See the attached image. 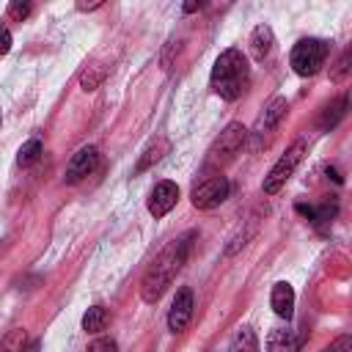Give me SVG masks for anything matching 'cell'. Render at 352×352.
<instances>
[{"instance_id":"cell-1","label":"cell","mask_w":352,"mask_h":352,"mask_svg":"<svg viewBox=\"0 0 352 352\" xmlns=\"http://www.w3.org/2000/svg\"><path fill=\"white\" fill-rule=\"evenodd\" d=\"M192 231H187L184 236L173 239L154 261L151 267L146 270L143 275V283H140V297L143 302H157L162 297V292L170 286V280L176 278V272L182 270V264L187 261V253H190V245H192Z\"/></svg>"},{"instance_id":"cell-2","label":"cell","mask_w":352,"mask_h":352,"mask_svg":"<svg viewBox=\"0 0 352 352\" xmlns=\"http://www.w3.org/2000/svg\"><path fill=\"white\" fill-rule=\"evenodd\" d=\"M212 91L226 99V102H234L245 94L248 82H250V66L245 60V55L239 50H226L217 55L214 66H212Z\"/></svg>"},{"instance_id":"cell-3","label":"cell","mask_w":352,"mask_h":352,"mask_svg":"<svg viewBox=\"0 0 352 352\" xmlns=\"http://www.w3.org/2000/svg\"><path fill=\"white\" fill-rule=\"evenodd\" d=\"M330 55V44L324 38H300L294 47H292V55H289V63L292 69L300 74V77H314L324 60Z\"/></svg>"},{"instance_id":"cell-4","label":"cell","mask_w":352,"mask_h":352,"mask_svg":"<svg viewBox=\"0 0 352 352\" xmlns=\"http://www.w3.org/2000/svg\"><path fill=\"white\" fill-rule=\"evenodd\" d=\"M305 148H308V143H305V138H297L280 157H278V162L270 168V173L264 176V192L267 195H272V192H278L289 179H292V173L297 170V165L302 162V154H305Z\"/></svg>"},{"instance_id":"cell-5","label":"cell","mask_w":352,"mask_h":352,"mask_svg":"<svg viewBox=\"0 0 352 352\" xmlns=\"http://www.w3.org/2000/svg\"><path fill=\"white\" fill-rule=\"evenodd\" d=\"M245 140H248V129H245L239 121H231V124L220 132V138L212 143L206 162H209V165H226L228 160H234V157L239 154V148L245 146Z\"/></svg>"},{"instance_id":"cell-6","label":"cell","mask_w":352,"mask_h":352,"mask_svg":"<svg viewBox=\"0 0 352 352\" xmlns=\"http://www.w3.org/2000/svg\"><path fill=\"white\" fill-rule=\"evenodd\" d=\"M228 190H231V184H228L226 176H220V173L217 176H206L192 187L190 201H192L195 209H214L228 198Z\"/></svg>"},{"instance_id":"cell-7","label":"cell","mask_w":352,"mask_h":352,"mask_svg":"<svg viewBox=\"0 0 352 352\" xmlns=\"http://www.w3.org/2000/svg\"><path fill=\"white\" fill-rule=\"evenodd\" d=\"M96 165H99V151H96V146H82V148L69 160L63 182H66V184H77V182H82L85 176H91V173L96 170Z\"/></svg>"},{"instance_id":"cell-8","label":"cell","mask_w":352,"mask_h":352,"mask_svg":"<svg viewBox=\"0 0 352 352\" xmlns=\"http://www.w3.org/2000/svg\"><path fill=\"white\" fill-rule=\"evenodd\" d=\"M192 319V292L190 289H179L173 302H170V311H168V330L170 333H182Z\"/></svg>"},{"instance_id":"cell-9","label":"cell","mask_w":352,"mask_h":352,"mask_svg":"<svg viewBox=\"0 0 352 352\" xmlns=\"http://www.w3.org/2000/svg\"><path fill=\"white\" fill-rule=\"evenodd\" d=\"M176 201H179V187H176V182H168L165 179V182L154 184V190L148 195V212L154 217H165L176 206Z\"/></svg>"},{"instance_id":"cell-10","label":"cell","mask_w":352,"mask_h":352,"mask_svg":"<svg viewBox=\"0 0 352 352\" xmlns=\"http://www.w3.org/2000/svg\"><path fill=\"white\" fill-rule=\"evenodd\" d=\"M305 338V330H272L267 336V352H300Z\"/></svg>"},{"instance_id":"cell-11","label":"cell","mask_w":352,"mask_h":352,"mask_svg":"<svg viewBox=\"0 0 352 352\" xmlns=\"http://www.w3.org/2000/svg\"><path fill=\"white\" fill-rule=\"evenodd\" d=\"M286 99L283 96H275L267 107H264V113L258 116V121H256V129H253V135L261 140V138H267L278 124H280V118H283V113H286Z\"/></svg>"},{"instance_id":"cell-12","label":"cell","mask_w":352,"mask_h":352,"mask_svg":"<svg viewBox=\"0 0 352 352\" xmlns=\"http://www.w3.org/2000/svg\"><path fill=\"white\" fill-rule=\"evenodd\" d=\"M270 305H272V311L280 319H292V314H294V289L286 280L275 283L272 286V294H270Z\"/></svg>"},{"instance_id":"cell-13","label":"cell","mask_w":352,"mask_h":352,"mask_svg":"<svg viewBox=\"0 0 352 352\" xmlns=\"http://www.w3.org/2000/svg\"><path fill=\"white\" fill-rule=\"evenodd\" d=\"M272 44H275V36L270 30V25H258L253 33H250V52L256 60H264L270 52H272Z\"/></svg>"},{"instance_id":"cell-14","label":"cell","mask_w":352,"mask_h":352,"mask_svg":"<svg viewBox=\"0 0 352 352\" xmlns=\"http://www.w3.org/2000/svg\"><path fill=\"white\" fill-rule=\"evenodd\" d=\"M228 352H258V338L253 333V327H239L228 344Z\"/></svg>"},{"instance_id":"cell-15","label":"cell","mask_w":352,"mask_h":352,"mask_svg":"<svg viewBox=\"0 0 352 352\" xmlns=\"http://www.w3.org/2000/svg\"><path fill=\"white\" fill-rule=\"evenodd\" d=\"M346 116V96H338L336 102H330L324 110H322V118H319V126L322 129H333L338 126V121Z\"/></svg>"},{"instance_id":"cell-16","label":"cell","mask_w":352,"mask_h":352,"mask_svg":"<svg viewBox=\"0 0 352 352\" xmlns=\"http://www.w3.org/2000/svg\"><path fill=\"white\" fill-rule=\"evenodd\" d=\"M107 319H110V314L104 305H91L82 316V330L85 333H102L107 327Z\"/></svg>"},{"instance_id":"cell-17","label":"cell","mask_w":352,"mask_h":352,"mask_svg":"<svg viewBox=\"0 0 352 352\" xmlns=\"http://www.w3.org/2000/svg\"><path fill=\"white\" fill-rule=\"evenodd\" d=\"M168 148H170V143H168L165 138H157V140H154V143H151V146L143 151V157L138 160V165H135V173H143L146 168H151V165H154V162H157V160H160V157H162Z\"/></svg>"},{"instance_id":"cell-18","label":"cell","mask_w":352,"mask_h":352,"mask_svg":"<svg viewBox=\"0 0 352 352\" xmlns=\"http://www.w3.org/2000/svg\"><path fill=\"white\" fill-rule=\"evenodd\" d=\"M25 341H28L25 327H11V330L0 338V352H22Z\"/></svg>"},{"instance_id":"cell-19","label":"cell","mask_w":352,"mask_h":352,"mask_svg":"<svg viewBox=\"0 0 352 352\" xmlns=\"http://www.w3.org/2000/svg\"><path fill=\"white\" fill-rule=\"evenodd\" d=\"M38 157H41V140H38V138H30V140H28V143L19 148L16 162H19L22 168H28V165H33Z\"/></svg>"},{"instance_id":"cell-20","label":"cell","mask_w":352,"mask_h":352,"mask_svg":"<svg viewBox=\"0 0 352 352\" xmlns=\"http://www.w3.org/2000/svg\"><path fill=\"white\" fill-rule=\"evenodd\" d=\"M102 80H104V69H99V66H88V69L80 74V85H82V91H94V88H99Z\"/></svg>"},{"instance_id":"cell-21","label":"cell","mask_w":352,"mask_h":352,"mask_svg":"<svg viewBox=\"0 0 352 352\" xmlns=\"http://www.w3.org/2000/svg\"><path fill=\"white\" fill-rule=\"evenodd\" d=\"M30 11H33V6H30L28 0H14V3L8 6V16L16 19V22H25V19L30 16Z\"/></svg>"},{"instance_id":"cell-22","label":"cell","mask_w":352,"mask_h":352,"mask_svg":"<svg viewBox=\"0 0 352 352\" xmlns=\"http://www.w3.org/2000/svg\"><path fill=\"white\" fill-rule=\"evenodd\" d=\"M349 58H352V50H344L338 63H336V69H333V80H344V74L349 72Z\"/></svg>"},{"instance_id":"cell-23","label":"cell","mask_w":352,"mask_h":352,"mask_svg":"<svg viewBox=\"0 0 352 352\" xmlns=\"http://www.w3.org/2000/svg\"><path fill=\"white\" fill-rule=\"evenodd\" d=\"M88 352H118V344H116L113 338H96V341L88 346Z\"/></svg>"},{"instance_id":"cell-24","label":"cell","mask_w":352,"mask_h":352,"mask_svg":"<svg viewBox=\"0 0 352 352\" xmlns=\"http://www.w3.org/2000/svg\"><path fill=\"white\" fill-rule=\"evenodd\" d=\"M8 52H11V30L0 22V58L8 55Z\"/></svg>"},{"instance_id":"cell-25","label":"cell","mask_w":352,"mask_h":352,"mask_svg":"<svg viewBox=\"0 0 352 352\" xmlns=\"http://www.w3.org/2000/svg\"><path fill=\"white\" fill-rule=\"evenodd\" d=\"M349 344H352V341H349V336H341V338H338L333 346H327L324 352H346V349H349Z\"/></svg>"},{"instance_id":"cell-26","label":"cell","mask_w":352,"mask_h":352,"mask_svg":"<svg viewBox=\"0 0 352 352\" xmlns=\"http://www.w3.org/2000/svg\"><path fill=\"white\" fill-rule=\"evenodd\" d=\"M182 8H184V14H192V11H198V8H201V3H184Z\"/></svg>"},{"instance_id":"cell-27","label":"cell","mask_w":352,"mask_h":352,"mask_svg":"<svg viewBox=\"0 0 352 352\" xmlns=\"http://www.w3.org/2000/svg\"><path fill=\"white\" fill-rule=\"evenodd\" d=\"M38 346H41L38 341H30V344H25V346H22V352H38Z\"/></svg>"}]
</instances>
